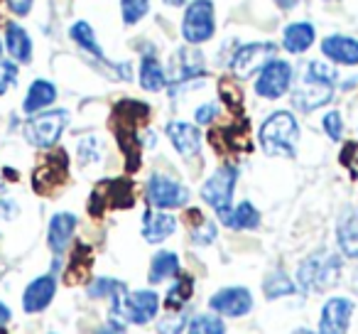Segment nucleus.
I'll return each mask as SVG.
<instances>
[{
	"label": "nucleus",
	"instance_id": "1",
	"mask_svg": "<svg viewBox=\"0 0 358 334\" xmlns=\"http://www.w3.org/2000/svg\"><path fill=\"white\" fill-rule=\"evenodd\" d=\"M258 143L270 158H294L299 145V123L292 111H273L260 125Z\"/></svg>",
	"mask_w": 358,
	"mask_h": 334
},
{
	"label": "nucleus",
	"instance_id": "2",
	"mask_svg": "<svg viewBox=\"0 0 358 334\" xmlns=\"http://www.w3.org/2000/svg\"><path fill=\"white\" fill-rule=\"evenodd\" d=\"M343 260L341 253L334 251H314L312 256L299 263L297 268V288L304 293H324V290L334 288L341 278Z\"/></svg>",
	"mask_w": 358,
	"mask_h": 334
},
{
	"label": "nucleus",
	"instance_id": "3",
	"mask_svg": "<svg viewBox=\"0 0 358 334\" xmlns=\"http://www.w3.org/2000/svg\"><path fill=\"white\" fill-rule=\"evenodd\" d=\"M110 317L123 319L125 324H150L159 312V295L155 290H120L118 295L108 300Z\"/></svg>",
	"mask_w": 358,
	"mask_h": 334
},
{
	"label": "nucleus",
	"instance_id": "4",
	"mask_svg": "<svg viewBox=\"0 0 358 334\" xmlns=\"http://www.w3.org/2000/svg\"><path fill=\"white\" fill-rule=\"evenodd\" d=\"M69 125V111L66 109H47L40 111V113L30 116L22 128L25 133V140L32 145V148H52V145L59 143L62 133Z\"/></svg>",
	"mask_w": 358,
	"mask_h": 334
},
{
	"label": "nucleus",
	"instance_id": "5",
	"mask_svg": "<svg viewBox=\"0 0 358 334\" xmlns=\"http://www.w3.org/2000/svg\"><path fill=\"white\" fill-rule=\"evenodd\" d=\"M216 32V11L211 0H192L182 18V37L187 45H204Z\"/></svg>",
	"mask_w": 358,
	"mask_h": 334
},
{
	"label": "nucleus",
	"instance_id": "6",
	"mask_svg": "<svg viewBox=\"0 0 358 334\" xmlns=\"http://www.w3.org/2000/svg\"><path fill=\"white\" fill-rule=\"evenodd\" d=\"M145 200L152 209L167 211V209H182L189 202V190L179 180L162 172H152L145 182Z\"/></svg>",
	"mask_w": 358,
	"mask_h": 334
},
{
	"label": "nucleus",
	"instance_id": "7",
	"mask_svg": "<svg viewBox=\"0 0 358 334\" xmlns=\"http://www.w3.org/2000/svg\"><path fill=\"white\" fill-rule=\"evenodd\" d=\"M294 81V69L287 60H278L273 57L270 62H265L263 69L255 76V94L265 101H278L292 89Z\"/></svg>",
	"mask_w": 358,
	"mask_h": 334
},
{
	"label": "nucleus",
	"instance_id": "8",
	"mask_svg": "<svg viewBox=\"0 0 358 334\" xmlns=\"http://www.w3.org/2000/svg\"><path fill=\"white\" fill-rule=\"evenodd\" d=\"M238 177H241V172L236 165H224V167H219V170L201 185V200H204L216 214L231 209V207H234V190H236V185H238Z\"/></svg>",
	"mask_w": 358,
	"mask_h": 334
},
{
	"label": "nucleus",
	"instance_id": "9",
	"mask_svg": "<svg viewBox=\"0 0 358 334\" xmlns=\"http://www.w3.org/2000/svg\"><path fill=\"white\" fill-rule=\"evenodd\" d=\"M275 52H278L275 42H248V45H241L234 52L229 64L238 79H248V76L258 74L263 69L265 62L273 60Z\"/></svg>",
	"mask_w": 358,
	"mask_h": 334
},
{
	"label": "nucleus",
	"instance_id": "10",
	"mask_svg": "<svg viewBox=\"0 0 358 334\" xmlns=\"http://www.w3.org/2000/svg\"><path fill=\"white\" fill-rule=\"evenodd\" d=\"M353 317V302L348 298H329L319 312V329L317 334H346Z\"/></svg>",
	"mask_w": 358,
	"mask_h": 334
},
{
	"label": "nucleus",
	"instance_id": "11",
	"mask_svg": "<svg viewBox=\"0 0 358 334\" xmlns=\"http://www.w3.org/2000/svg\"><path fill=\"white\" fill-rule=\"evenodd\" d=\"M331 99H334V86L309 79L307 74L292 89V106L297 111H302V113H312V111L331 104Z\"/></svg>",
	"mask_w": 358,
	"mask_h": 334
},
{
	"label": "nucleus",
	"instance_id": "12",
	"mask_svg": "<svg viewBox=\"0 0 358 334\" xmlns=\"http://www.w3.org/2000/svg\"><path fill=\"white\" fill-rule=\"evenodd\" d=\"M209 307L221 317H243L253 309V295L248 288H224L211 295Z\"/></svg>",
	"mask_w": 358,
	"mask_h": 334
},
{
	"label": "nucleus",
	"instance_id": "13",
	"mask_svg": "<svg viewBox=\"0 0 358 334\" xmlns=\"http://www.w3.org/2000/svg\"><path fill=\"white\" fill-rule=\"evenodd\" d=\"M164 133H167L169 143L174 145L179 155L185 160H192L201 153V130L194 123H187V120H169L164 125Z\"/></svg>",
	"mask_w": 358,
	"mask_h": 334
},
{
	"label": "nucleus",
	"instance_id": "14",
	"mask_svg": "<svg viewBox=\"0 0 358 334\" xmlns=\"http://www.w3.org/2000/svg\"><path fill=\"white\" fill-rule=\"evenodd\" d=\"M55 295H57V278L52 273L40 275V278L32 280L25 288V293H22V309H25L27 314L45 312L52 305V300H55Z\"/></svg>",
	"mask_w": 358,
	"mask_h": 334
},
{
	"label": "nucleus",
	"instance_id": "15",
	"mask_svg": "<svg viewBox=\"0 0 358 334\" xmlns=\"http://www.w3.org/2000/svg\"><path fill=\"white\" fill-rule=\"evenodd\" d=\"M336 244L341 256L358 260V207H346L336 219Z\"/></svg>",
	"mask_w": 358,
	"mask_h": 334
},
{
	"label": "nucleus",
	"instance_id": "16",
	"mask_svg": "<svg viewBox=\"0 0 358 334\" xmlns=\"http://www.w3.org/2000/svg\"><path fill=\"white\" fill-rule=\"evenodd\" d=\"M76 214L71 211H57L55 216L50 219V226H47V244H50L52 253L62 256L66 251V246L71 244V236L76 231Z\"/></svg>",
	"mask_w": 358,
	"mask_h": 334
},
{
	"label": "nucleus",
	"instance_id": "17",
	"mask_svg": "<svg viewBox=\"0 0 358 334\" xmlns=\"http://www.w3.org/2000/svg\"><path fill=\"white\" fill-rule=\"evenodd\" d=\"M322 55L334 64L358 67V40L348 35H329L322 40Z\"/></svg>",
	"mask_w": 358,
	"mask_h": 334
},
{
	"label": "nucleus",
	"instance_id": "18",
	"mask_svg": "<svg viewBox=\"0 0 358 334\" xmlns=\"http://www.w3.org/2000/svg\"><path fill=\"white\" fill-rule=\"evenodd\" d=\"M177 231V219L167 211L148 209L143 211V239L148 244H162Z\"/></svg>",
	"mask_w": 358,
	"mask_h": 334
},
{
	"label": "nucleus",
	"instance_id": "19",
	"mask_svg": "<svg viewBox=\"0 0 358 334\" xmlns=\"http://www.w3.org/2000/svg\"><path fill=\"white\" fill-rule=\"evenodd\" d=\"M314 40H317V30L307 20L289 22L282 30V47L289 55H304L314 45Z\"/></svg>",
	"mask_w": 358,
	"mask_h": 334
},
{
	"label": "nucleus",
	"instance_id": "20",
	"mask_svg": "<svg viewBox=\"0 0 358 334\" xmlns=\"http://www.w3.org/2000/svg\"><path fill=\"white\" fill-rule=\"evenodd\" d=\"M216 216H219L221 224L234 231H253L260 226V211L253 207V202H241V204L231 207V209L221 211Z\"/></svg>",
	"mask_w": 358,
	"mask_h": 334
},
{
	"label": "nucleus",
	"instance_id": "21",
	"mask_svg": "<svg viewBox=\"0 0 358 334\" xmlns=\"http://www.w3.org/2000/svg\"><path fill=\"white\" fill-rule=\"evenodd\" d=\"M55 101H57V86L47 79H35L25 94L22 111H25L27 116H35V113H40V111H47Z\"/></svg>",
	"mask_w": 358,
	"mask_h": 334
},
{
	"label": "nucleus",
	"instance_id": "22",
	"mask_svg": "<svg viewBox=\"0 0 358 334\" xmlns=\"http://www.w3.org/2000/svg\"><path fill=\"white\" fill-rule=\"evenodd\" d=\"M3 47L8 50V55L13 57L15 64H27V62L32 60V40L25 27L17 25V22H8Z\"/></svg>",
	"mask_w": 358,
	"mask_h": 334
},
{
	"label": "nucleus",
	"instance_id": "23",
	"mask_svg": "<svg viewBox=\"0 0 358 334\" xmlns=\"http://www.w3.org/2000/svg\"><path fill=\"white\" fill-rule=\"evenodd\" d=\"M140 86H143L145 91H150V94H157V91L169 86L167 71L159 64L157 57H152V55L143 57V62H140Z\"/></svg>",
	"mask_w": 358,
	"mask_h": 334
},
{
	"label": "nucleus",
	"instance_id": "24",
	"mask_svg": "<svg viewBox=\"0 0 358 334\" xmlns=\"http://www.w3.org/2000/svg\"><path fill=\"white\" fill-rule=\"evenodd\" d=\"M182 263H179V256L174 251H157L152 256V263H150V283H164V280H172L179 275Z\"/></svg>",
	"mask_w": 358,
	"mask_h": 334
},
{
	"label": "nucleus",
	"instance_id": "25",
	"mask_svg": "<svg viewBox=\"0 0 358 334\" xmlns=\"http://www.w3.org/2000/svg\"><path fill=\"white\" fill-rule=\"evenodd\" d=\"M69 37L76 42V47H81V50L86 52V55L96 57L99 62H108V60H106V55H103V50H101L99 40H96L94 27H91L86 20H76L74 25L69 27Z\"/></svg>",
	"mask_w": 358,
	"mask_h": 334
},
{
	"label": "nucleus",
	"instance_id": "26",
	"mask_svg": "<svg viewBox=\"0 0 358 334\" xmlns=\"http://www.w3.org/2000/svg\"><path fill=\"white\" fill-rule=\"evenodd\" d=\"M194 283H192L189 275H185V278H179L174 280L172 285H169V290L164 293V309L167 312H177V309H185V305L189 302L192 293H194Z\"/></svg>",
	"mask_w": 358,
	"mask_h": 334
},
{
	"label": "nucleus",
	"instance_id": "27",
	"mask_svg": "<svg viewBox=\"0 0 358 334\" xmlns=\"http://www.w3.org/2000/svg\"><path fill=\"white\" fill-rule=\"evenodd\" d=\"M263 293L268 300L289 298V295L297 293V285L292 283V278H289L285 270H273V273L263 280Z\"/></svg>",
	"mask_w": 358,
	"mask_h": 334
},
{
	"label": "nucleus",
	"instance_id": "28",
	"mask_svg": "<svg viewBox=\"0 0 358 334\" xmlns=\"http://www.w3.org/2000/svg\"><path fill=\"white\" fill-rule=\"evenodd\" d=\"M187 332L189 334H226V327H224V319L216 312H199L189 319Z\"/></svg>",
	"mask_w": 358,
	"mask_h": 334
},
{
	"label": "nucleus",
	"instance_id": "29",
	"mask_svg": "<svg viewBox=\"0 0 358 334\" xmlns=\"http://www.w3.org/2000/svg\"><path fill=\"white\" fill-rule=\"evenodd\" d=\"M103 153H106V145L99 135H86V138L79 140V160L84 165L103 160Z\"/></svg>",
	"mask_w": 358,
	"mask_h": 334
},
{
	"label": "nucleus",
	"instance_id": "30",
	"mask_svg": "<svg viewBox=\"0 0 358 334\" xmlns=\"http://www.w3.org/2000/svg\"><path fill=\"white\" fill-rule=\"evenodd\" d=\"M120 290H125V285L115 278H96L94 283L86 288V295L94 300H110L113 295H118Z\"/></svg>",
	"mask_w": 358,
	"mask_h": 334
},
{
	"label": "nucleus",
	"instance_id": "31",
	"mask_svg": "<svg viewBox=\"0 0 358 334\" xmlns=\"http://www.w3.org/2000/svg\"><path fill=\"white\" fill-rule=\"evenodd\" d=\"M189 324V309H177L167 312L157 322V334H182Z\"/></svg>",
	"mask_w": 358,
	"mask_h": 334
},
{
	"label": "nucleus",
	"instance_id": "32",
	"mask_svg": "<svg viewBox=\"0 0 358 334\" xmlns=\"http://www.w3.org/2000/svg\"><path fill=\"white\" fill-rule=\"evenodd\" d=\"M150 13V0H120V15L125 25H138Z\"/></svg>",
	"mask_w": 358,
	"mask_h": 334
},
{
	"label": "nucleus",
	"instance_id": "33",
	"mask_svg": "<svg viewBox=\"0 0 358 334\" xmlns=\"http://www.w3.org/2000/svg\"><path fill=\"white\" fill-rule=\"evenodd\" d=\"M304 74H307L309 79L322 81V84H331V86H336V79H338L336 69H334L329 62H322V60H312V62H309L307 69H304Z\"/></svg>",
	"mask_w": 358,
	"mask_h": 334
},
{
	"label": "nucleus",
	"instance_id": "34",
	"mask_svg": "<svg viewBox=\"0 0 358 334\" xmlns=\"http://www.w3.org/2000/svg\"><path fill=\"white\" fill-rule=\"evenodd\" d=\"M216 239H219V229H216V224L209 219H201L199 224L192 229V244L194 246H211Z\"/></svg>",
	"mask_w": 358,
	"mask_h": 334
},
{
	"label": "nucleus",
	"instance_id": "35",
	"mask_svg": "<svg viewBox=\"0 0 358 334\" xmlns=\"http://www.w3.org/2000/svg\"><path fill=\"white\" fill-rule=\"evenodd\" d=\"M322 128L334 143L343 138V118H341V111H329V113L322 116Z\"/></svg>",
	"mask_w": 358,
	"mask_h": 334
},
{
	"label": "nucleus",
	"instance_id": "36",
	"mask_svg": "<svg viewBox=\"0 0 358 334\" xmlns=\"http://www.w3.org/2000/svg\"><path fill=\"white\" fill-rule=\"evenodd\" d=\"M17 74H20V69H17V64L13 60H0V96L6 94L10 86L17 84Z\"/></svg>",
	"mask_w": 358,
	"mask_h": 334
},
{
	"label": "nucleus",
	"instance_id": "37",
	"mask_svg": "<svg viewBox=\"0 0 358 334\" xmlns=\"http://www.w3.org/2000/svg\"><path fill=\"white\" fill-rule=\"evenodd\" d=\"M219 113H221L219 104H214V101H209V104H201L199 109H196L194 120H196V123H199V125H209V123H214V120L219 118Z\"/></svg>",
	"mask_w": 358,
	"mask_h": 334
},
{
	"label": "nucleus",
	"instance_id": "38",
	"mask_svg": "<svg viewBox=\"0 0 358 334\" xmlns=\"http://www.w3.org/2000/svg\"><path fill=\"white\" fill-rule=\"evenodd\" d=\"M32 3H35V0H6L8 11H10L13 15H17V18H25L27 13L32 11Z\"/></svg>",
	"mask_w": 358,
	"mask_h": 334
},
{
	"label": "nucleus",
	"instance_id": "39",
	"mask_svg": "<svg viewBox=\"0 0 358 334\" xmlns=\"http://www.w3.org/2000/svg\"><path fill=\"white\" fill-rule=\"evenodd\" d=\"M128 324L123 322V319H115V317H110L108 322L103 324V327H99L96 329V334H128Z\"/></svg>",
	"mask_w": 358,
	"mask_h": 334
},
{
	"label": "nucleus",
	"instance_id": "40",
	"mask_svg": "<svg viewBox=\"0 0 358 334\" xmlns=\"http://www.w3.org/2000/svg\"><path fill=\"white\" fill-rule=\"evenodd\" d=\"M0 211H3V216H6V219H13V216L20 211V207H17L13 200H0Z\"/></svg>",
	"mask_w": 358,
	"mask_h": 334
},
{
	"label": "nucleus",
	"instance_id": "41",
	"mask_svg": "<svg viewBox=\"0 0 358 334\" xmlns=\"http://www.w3.org/2000/svg\"><path fill=\"white\" fill-rule=\"evenodd\" d=\"M10 317H13V312H10V307H8L3 300H0V327H6L8 322H10Z\"/></svg>",
	"mask_w": 358,
	"mask_h": 334
},
{
	"label": "nucleus",
	"instance_id": "42",
	"mask_svg": "<svg viewBox=\"0 0 358 334\" xmlns=\"http://www.w3.org/2000/svg\"><path fill=\"white\" fill-rule=\"evenodd\" d=\"M275 6L282 8V11H294L297 8V0H273Z\"/></svg>",
	"mask_w": 358,
	"mask_h": 334
},
{
	"label": "nucleus",
	"instance_id": "43",
	"mask_svg": "<svg viewBox=\"0 0 358 334\" xmlns=\"http://www.w3.org/2000/svg\"><path fill=\"white\" fill-rule=\"evenodd\" d=\"M164 6H169V8H185L189 0H162Z\"/></svg>",
	"mask_w": 358,
	"mask_h": 334
},
{
	"label": "nucleus",
	"instance_id": "44",
	"mask_svg": "<svg viewBox=\"0 0 358 334\" xmlns=\"http://www.w3.org/2000/svg\"><path fill=\"white\" fill-rule=\"evenodd\" d=\"M292 334H317V332H312V329H294Z\"/></svg>",
	"mask_w": 358,
	"mask_h": 334
},
{
	"label": "nucleus",
	"instance_id": "45",
	"mask_svg": "<svg viewBox=\"0 0 358 334\" xmlns=\"http://www.w3.org/2000/svg\"><path fill=\"white\" fill-rule=\"evenodd\" d=\"M353 290H356V295H358V270L353 273Z\"/></svg>",
	"mask_w": 358,
	"mask_h": 334
},
{
	"label": "nucleus",
	"instance_id": "46",
	"mask_svg": "<svg viewBox=\"0 0 358 334\" xmlns=\"http://www.w3.org/2000/svg\"><path fill=\"white\" fill-rule=\"evenodd\" d=\"M3 50H6V47H3V40H0V55H3Z\"/></svg>",
	"mask_w": 358,
	"mask_h": 334
},
{
	"label": "nucleus",
	"instance_id": "47",
	"mask_svg": "<svg viewBox=\"0 0 358 334\" xmlns=\"http://www.w3.org/2000/svg\"><path fill=\"white\" fill-rule=\"evenodd\" d=\"M3 190H6V187H3V182H0V195H3Z\"/></svg>",
	"mask_w": 358,
	"mask_h": 334
},
{
	"label": "nucleus",
	"instance_id": "48",
	"mask_svg": "<svg viewBox=\"0 0 358 334\" xmlns=\"http://www.w3.org/2000/svg\"><path fill=\"white\" fill-rule=\"evenodd\" d=\"M322 3H336V0H322Z\"/></svg>",
	"mask_w": 358,
	"mask_h": 334
},
{
	"label": "nucleus",
	"instance_id": "49",
	"mask_svg": "<svg viewBox=\"0 0 358 334\" xmlns=\"http://www.w3.org/2000/svg\"><path fill=\"white\" fill-rule=\"evenodd\" d=\"M50 334H55V332H50Z\"/></svg>",
	"mask_w": 358,
	"mask_h": 334
}]
</instances>
